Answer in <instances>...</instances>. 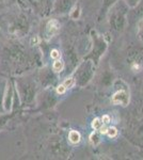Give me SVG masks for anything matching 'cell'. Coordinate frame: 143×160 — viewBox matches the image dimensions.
I'll use <instances>...</instances> for the list:
<instances>
[{"label": "cell", "mask_w": 143, "mask_h": 160, "mask_svg": "<svg viewBox=\"0 0 143 160\" xmlns=\"http://www.w3.org/2000/svg\"><path fill=\"white\" fill-rule=\"evenodd\" d=\"M50 57L54 60H58V59L61 58V52H60L58 49H53L50 52Z\"/></svg>", "instance_id": "cell-18"}, {"label": "cell", "mask_w": 143, "mask_h": 160, "mask_svg": "<svg viewBox=\"0 0 143 160\" xmlns=\"http://www.w3.org/2000/svg\"><path fill=\"white\" fill-rule=\"evenodd\" d=\"M62 84L66 88V90H69V89H72L74 86H76V82H75L74 77L72 76V77H67V78L64 79V81L62 82Z\"/></svg>", "instance_id": "cell-13"}, {"label": "cell", "mask_w": 143, "mask_h": 160, "mask_svg": "<svg viewBox=\"0 0 143 160\" xmlns=\"http://www.w3.org/2000/svg\"><path fill=\"white\" fill-rule=\"evenodd\" d=\"M95 63L90 59H84L79 65L77 66L76 71H75L74 77L76 86L79 88H84L93 79L95 74Z\"/></svg>", "instance_id": "cell-2"}, {"label": "cell", "mask_w": 143, "mask_h": 160, "mask_svg": "<svg viewBox=\"0 0 143 160\" xmlns=\"http://www.w3.org/2000/svg\"><path fill=\"white\" fill-rule=\"evenodd\" d=\"M34 2H41V0H33Z\"/></svg>", "instance_id": "cell-21"}, {"label": "cell", "mask_w": 143, "mask_h": 160, "mask_svg": "<svg viewBox=\"0 0 143 160\" xmlns=\"http://www.w3.org/2000/svg\"><path fill=\"white\" fill-rule=\"evenodd\" d=\"M108 13V20L109 25L116 32H122L125 30L127 26V14H128V6L123 1L119 0L118 2L113 4L109 9Z\"/></svg>", "instance_id": "cell-1"}, {"label": "cell", "mask_w": 143, "mask_h": 160, "mask_svg": "<svg viewBox=\"0 0 143 160\" xmlns=\"http://www.w3.org/2000/svg\"><path fill=\"white\" fill-rule=\"evenodd\" d=\"M138 37L140 38V40L143 41V17L138 24Z\"/></svg>", "instance_id": "cell-17"}, {"label": "cell", "mask_w": 143, "mask_h": 160, "mask_svg": "<svg viewBox=\"0 0 143 160\" xmlns=\"http://www.w3.org/2000/svg\"><path fill=\"white\" fill-rule=\"evenodd\" d=\"M100 132L98 130H94L92 133L90 135V142L93 145H97L100 141Z\"/></svg>", "instance_id": "cell-11"}, {"label": "cell", "mask_w": 143, "mask_h": 160, "mask_svg": "<svg viewBox=\"0 0 143 160\" xmlns=\"http://www.w3.org/2000/svg\"><path fill=\"white\" fill-rule=\"evenodd\" d=\"M64 68V62L61 61L60 59L58 60H54V62L53 63V71L56 72V73H60L62 72Z\"/></svg>", "instance_id": "cell-12"}, {"label": "cell", "mask_w": 143, "mask_h": 160, "mask_svg": "<svg viewBox=\"0 0 143 160\" xmlns=\"http://www.w3.org/2000/svg\"><path fill=\"white\" fill-rule=\"evenodd\" d=\"M106 133H107V136L109 138H115V137L118 136V129H116L115 127H108Z\"/></svg>", "instance_id": "cell-15"}, {"label": "cell", "mask_w": 143, "mask_h": 160, "mask_svg": "<svg viewBox=\"0 0 143 160\" xmlns=\"http://www.w3.org/2000/svg\"><path fill=\"white\" fill-rule=\"evenodd\" d=\"M16 95L19 97L20 102L23 105H31L35 99L36 95V86L33 81L23 78L16 81V88H15Z\"/></svg>", "instance_id": "cell-3"}, {"label": "cell", "mask_w": 143, "mask_h": 160, "mask_svg": "<svg viewBox=\"0 0 143 160\" xmlns=\"http://www.w3.org/2000/svg\"><path fill=\"white\" fill-rule=\"evenodd\" d=\"M101 120H103V122L105 123V124H108L109 122H110V118H109L108 115H104Z\"/></svg>", "instance_id": "cell-20"}, {"label": "cell", "mask_w": 143, "mask_h": 160, "mask_svg": "<svg viewBox=\"0 0 143 160\" xmlns=\"http://www.w3.org/2000/svg\"><path fill=\"white\" fill-rule=\"evenodd\" d=\"M69 140L73 144L79 143L80 140H81V136H80L79 131H77V130H71V131H69Z\"/></svg>", "instance_id": "cell-9"}, {"label": "cell", "mask_w": 143, "mask_h": 160, "mask_svg": "<svg viewBox=\"0 0 143 160\" xmlns=\"http://www.w3.org/2000/svg\"><path fill=\"white\" fill-rule=\"evenodd\" d=\"M56 92H57V94H59V95H62V94H64V93L66 92V88L63 86V84H60V86L57 87V89H56Z\"/></svg>", "instance_id": "cell-19"}, {"label": "cell", "mask_w": 143, "mask_h": 160, "mask_svg": "<svg viewBox=\"0 0 143 160\" xmlns=\"http://www.w3.org/2000/svg\"><path fill=\"white\" fill-rule=\"evenodd\" d=\"M72 9V0H54V11L56 13H66Z\"/></svg>", "instance_id": "cell-8"}, {"label": "cell", "mask_w": 143, "mask_h": 160, "mask_svg": "<svg viewBox=\"0 0 143 160\" xmlns=\"http://www.w3.org/2000/svg\"><path fill=\"white\" fill-rule=\"evenodd\" d=\"M118 1H119V0H103V7H101L100 13L103 15L106 14V13L109 11V9H110V8Z\"/></svg>", "instance_id": "cell-10"}, {"label": "cell", "mask_w": 143, "mask_h": 160, "mask_svg": "<svg viewBox=\"0 0 143 160\" xmlns=\"http://www.w3.org/2000/svg\"><path fill=\"white\" fill-rule=\"evenodd\" d=\"M129 99H130L129 91L127 89V87H125L121 88V89L114 93L112 98H111V102L113 105H121L123 107H125V106L129 104Z\"/></svg>", "instance_id": "cell-5"}, {"label": "cell", "mask_w": 143, "mask_h": 160, "mask_svg": "<svg viewBox=\"0 0 143 160\" xmlns=\"http://www.w3.org/2000/svg\"><path fill=\"white\" fill-rule=\"evenodd\" d=\"M14 88L11 83L8 82L7 83V87H6V92H4V95H3V106L4 110L6 111H9L11 109L12 107V104H13V98H14Z\"/></svg>", "instance_id": "cell-7"}, {"label": "cell", "mask_w": 143, "mask_h": 160, "mask_svg": "<svg viewBox=\"0 0 143 160\" xmlns=\"http://www.w3.org/2000/svg\"><path fill=\"white\" fill-rule=\"evenodd\" d=\"M60 31V22L57 19H50L45 26V30H44V37L46 40H50L54 35L58 34Z\"/></svg>", "instance_id": "cell-6"}, {"label": "cell", "mask_w": 143, "mask_h": 160, "mask_svg": "<svg viewBox=\"0 0 143 160\" xmlns=\"http://www.w3.org/2000/svg\"><path fill=\"white\" fill-rule=\"evenodd\" d=\"M91 38H92V48H91L89 55L85 57V59H90L97 65L100 63V58L105 55L106 50L108 48V43L104 37L98 34L96 31H92L91 32Z\"/></svg>", "instance_id": "cell-4"}, {"label": "cell", "mask_w": 143, "mask_h": 160, "mask_svg": "<svg viewBox=\"0 0 143 160\" xmlns=\"http://www.w3.org/2000/svg\"><path fill=\"white\" fill-rule=\"evenodd\" d=\"M124 2L128 6V8H131V9H135L138 4L140 3V1L141 0H123Z\"/></svg>", "instance_id": "cell-16"}, {"label": "cell", "mask_w": 143, "mask_h": 160, "mask_svg": "<svg viewBox=\"0 0 143 160\" xmlns=\"http://www.w3.org/2000/svg\"><path fill=\"white\" fill-rule=\"evenodd\" d=\"M69 16L72 19H78L80 16V8L79 6H74L69 11Z\"/></svg>", "instance_id": "cell-14"}]
</instances>
